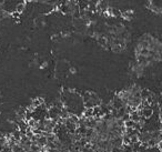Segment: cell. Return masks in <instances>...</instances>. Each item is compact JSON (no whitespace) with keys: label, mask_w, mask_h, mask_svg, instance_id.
I'll return each instance as SVG.
<instances>
[{"label":"cell","mask_w":162,"mask_h":152,"mask_svg":"<svg viewBox=\"0 0 162 152\" xmlns=\"http://www.w3.org/2000/svg\"><path fill=\"white\" fill-rule=\"evenodd\" d=\"M70 1H76V0H70Z\"/></svg>","instance_id":"cell-5"},{"label":"cell","mask_w":162,"mask_h":152,"mask_svg":"<svg viewBox=\"0 0 162 152\" xmlns=\"http://www.w3.org/2000/svg\"><path fill=\"white\" fill-rule=\"evenodd\" d=\"M135 123H137V122H134L131 119H129L127 121H124V127H126V128H134Z\"/></svg>","instance_id":"cell-2"},{"label":"cell","mask_w":162,"mask_h":152,"mask_svg":"<svg viewBox=\"0 0 162 152\" xmlns=\"http://www.w3.org/2000/svg\"><path fill=\"white\" fill-rule=\"evenodd\" d=\"M25 7H26L25 4H20V5H18V6L16 7V12H17V13H21V12H23V10H25Z\"/></svg>","instance_id":"cell-3"},{"label":"cell","mask_w":162,"mask_h":152,"mask_svg":"<svg viewBox=\"0 0 162 152\" xmlns=\"http://www.w3.org/2000/svg\"><path fill=\"white\" fill-rule=\"evenodd\" d=\"M158 149H159L160 151H162V140H160L158 142Z\"/></svg>","instance_id":"cell-4"},{"label":"cell","mask_w":162,"mask_h":152,"mask_svg":"<svg viewBox=\"0 0 162 152\" xmlns=\"http://www.w3.org/2000/svg\"><path fill=\"white\" fill-rule=\"evenodd\" d=\"M139 111L141 113V117L144 119H150L152 117V114H153V109L151 107L143 108L142 110H139Z\"/></svg>","instance_id":"cell-1"}]
</instances>
